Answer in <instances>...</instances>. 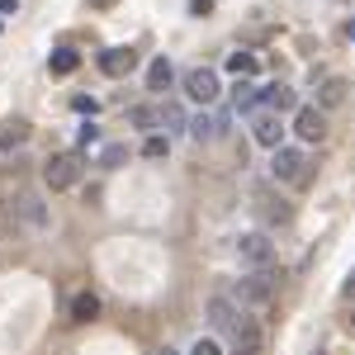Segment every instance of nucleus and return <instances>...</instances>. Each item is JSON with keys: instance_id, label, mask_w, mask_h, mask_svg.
I'll return each instance as SVG.
<instances>
[{"instance_id": "5701e85b", "label": "nucleus", "mask_w": 355, "mask_h": 355, "mask_svg": "<svg viewBox=\"0 0 355 355\" xmlns=\"http://www.w3.org/2000/svg\"><path fill=\"white\" fill-rule=\"evenodd\" d=\"M214 133H218V123H214V119H204V114L190 123V137H194V142H209Z\"/></svg>"}, {"instance_id": "39448f33", "label": "nucleus", "mask_w": 355, "mask_h": 355, "mask_svg": "<svg viewBox=\"0 0 355 355\" xmlns=\"http://www.w3.org/2000/svg\"><path fill=\"white\" fill-rule=\"evenodd\" d=\"M237 256H242V266H251V270H270L275 242L266 232H242V237H237Z\"/></svg>"}, {"instance_id": "cd10ccee", "label": "nucleus", "mask_w": 355, "mask_h": 355, "mask_svg": "<svg viewBox=\"0 0 355 355\" xmlns=\"http://www.w3.org/2000/svg\"><path fill=\"white\" fill-rule=\"evenodd\" d=\"M190 355H223V351H218V341H209V336H199V341L190 346Z\"/></svg>"}, {"instance_id": "a211bd4d", "label": "nucleus", "mask_w": 355, "mask_h": 355, "mask_svg": "<svg viewBox=\"0 0 355 355\" xmlns=\"http://www.w3.org/2000/svg\"><path fill=\"white\" fill-rule=\"evenodd\" d=\"M28 142V123L24 119H10L5 128H0V152H10V147H24Z\"/></svg>"}, {"instance_id": "f257e3e1", "label": "nucleus", "mask_w": 355, "mask_h": 355, "mask_svg": "<svg viewBox=\"0 0 355 355\" xmlns=\"http://www.w3.org/2000/svg\"><path fill=\"white\" fill-rule=\"evenodd\" d=\"M270 175L279 180V185H294V190H303V185L313 180V162H308V152H299V147H275Z\"/></svg>"}, {"instance_id": "393cba45", "label": "nucleus", "mask_w": 355, "mask_h": 355, "mask_svg": "<svg viewBox=\"0 0 355 355\" xmlns=\"http://www.w3.org/2000/svg\"><path fill=\"white\" fill-rule=\"evenodd\" d=\"M166 123H171V133H180V128H185V114L175 110V105H166V110H162V128H166Z\"/></svg>"}, {"instance_id": "4be33fe9", "label": "nucleus", "mask_w": 355, "mask_h": 355, "mask_svg": "<svg viewBox=\"0 0 355 355\" xmlns=\"http://www.w3.org/2000/svg\"><path fill=\"white\" fill-rule=\"evenodd\" d=\"M166 152H171V137H162V133H152L147 142H142V157H152V162L166 157Z\"/></svg>"}, {"instance_id": "4468645a", "label": "nucleus", "mask_w": 355, "mask_h": 355, "mask_svg": "<svg viewBox=\"0 0 355 355\" xmlns=\"http://www.w3.org/2000/svg\"><path fill=\"white\" fill-rule=\"evenodd\" d=\"M266 110H275V114H289V110H299V95L289 90V85H266Z\"/></svg>"}, {"instance_id": "dca6fc26", "label": "nucleus", "mask_w": 355, "mask_h": 355, "mask_svg": "<svg viewBox=\"0 0 355 355\" xmlns=\"http://www.w3.org/2000/svg\"><path fill=\"white\" fill-rule=\"evenodd\" d=\"M90 318H100V299L81 289V294H71V322H90Z\"/></svg>"}, {"instance_id": "f3484780", "label": "nucleus", "mask_w": 355, "mask_h": 355, "mask_svg": "<svg viewBox=\"0 0 355 355\" xmlns=\"http://www.w3.org/2000/svg\"><path fill=\"white\" fill-rule=\"evenodd\" d=\"M76 67H81V53H76V48H57V53L48 57V71H53V76H71Z\"/></svg>"}, {"instance_id": "1a4fd4ad", "label": "nucleus", "mask_w": 355, "mask_h": 355, "mask_svg": "<svg viewBox=\"0 0 355 355\" xmlns=\"http://www.w3.org/2000/svg\"><path fill=\"white\" fill-rule=\"evenodd\" d=\"M294 133H299L303 142H322V137H327L322 110H318V105H299V110H294Z\"/></svg>"}, {"instance_id": "7ed1b4c3", "label": "nucleus", "mask_w": 355, "mask_h": 355, "mask_svg": "<svg viewBox=\"0 0 355 355\" xmlns=\"http://www.w3.org/2000/svg\"><path fill=\"white\" fill-rule=\"evenodd\" d=\"M204 313H209V327L223 331L227 341H232V336H237V331L251 322V318H246V308H237V303L227 299V294H214V299L204 303Z\"/></svg>"}, {"instance_id": "0eeeda50", "label": "nucleus", "mask_w": 355, "mask_h": 355, "mask_svg": "<svg viewBox=\"0 0 355 355\" xmlns=\"http://www.w3.org/2000/svg\"><path fill=\"white\" fill-rule=\"evenodd\" d=\"M256 218L266 223V227H284V223L294 218V209H289L270 185H256Z\"/></svg>"}, {"instance_id": "aec40b11", "label": "nucleus", "mask_w": 355, "mask_h": 355, "mask_svg": "<svg viewBox=\"0 0 355 355\" xmlns=\"http://www.w3.org/2000/svg\"><path fill=\"white\" fill-rule=\"evenodd\" d=\"M171 76H175V71H171V62H166V57H157V62L147 67V90H166V85H171Z\"/></svg>"}, {"instance_id": "2f4dec72", "label": "nucleus", "mask_w": 355, "mask_h": 355, "mask_svg": "<svg viewBox=\"0 0 355 355\" xmlns=\"http://www.w3.org/2000/svg\"><path fill=\"white\" fill-rule=\"evenodd\" d=\"M114 0H90V10H110Z\"/></svg>"}, {"instance_id": "2eb2a0df", "label": "nucleus", "mask_w": 355, "mask_h": 355, "mask_svg": "<svg viewBox=\"0 0 355 355\" xmlns=\"http://www.w3.org/2000/svg\"><path fill=\"white\" fill-rule=\"evenodd\" d=\"M232 90H237L232 100H237V110H242V114H256V110H261V105H266V90H256V85H251V81H237V85H232Z\"/></svg>"}, {"instance_id": "f8f14e48", "label": "nucleus", "mask_w": 355, "mask_h": 355, "mask_svg": "<svg viewBox=\"0 0 355 355\" xmlns=\"http://www.w3.org/2000/svg\"><path fill=\"white\" fill-rule=\"evenodd\" d=\"M346 90H351V85L341 81V76H327V81L318 85V110H336V105H346Z\"/></svg>"}, {"instance_id": "423d86ee", "label": "nucleus", "mask_w": 355, "mask_h": 355, "mask_svg": "<svg viewBox=\"0 0 355 355\" xmlns=\"http://www.w3.org/2000/svg\"><path fill=\"white\" fill-rule=\"evenodd\" d=\"M185 95H190L194 105H214L223 95V85H218V71H209V67H194V71H185Z\"/></svg>"}, {"instance_id": "a878e982", "label": "nucleus", "mask_w": 355, "mask_h": 355, "mask_svg": "<svg viewBox=\"0 0 355 355\" xmlns=\"http://www.w3.org/2000/svg\"><path fill=\"white\" fill-rule=\"evenodd\" d=\"M123 157H128V147H123V142H114V147H105V152H100V166H119Z\"/></svg>"}, {"instance_id": "b1692460", "label": "nucleus", "mask_w": 355, "mask_h": 355, "mask_svg": "<svg viewBox=\"0 0 355 355\" xmlns=\"http://www.w3.org/2000/svg\"><path fill=\"white\" fill-rule=\"evenodd\" d=\"M95 142H100V128H95V123L85 119V123H81V133H76V152H81V147H95Z\"/></svg>"}, {"instance_id": "9b49d317", "label": "nucleus", "mask_w": 355, "mask_h": 355, "mask_svg": "<svg viewBox=\"0 0 355 355\" xmlns=\"http://www.w3.org/2000/svg\"><path fill=\"white\" fill-rule=\"evenodd\" d=\"M261 351H266V336H261L256 322H246V327L232 336V351H227V355H261Z\"/></svg>"}, {"instance_id": "412c9836", "label": "nucleus", "mask_w": 355, "mask_h": 355, "mask_svg": "<svg viewBox=\"0 0 355 355\" xmlns=\"http://www.w3.org/2000/svg\"><path fill=\"white\" fill-rule=\"evenodd\" d=\"M128 123H133V128H162V110L137 105V110H128Z\"/></svg>"}, {"instance_id": "bb28decb", "label": "nucleus", "mask_w": 355, "mask_h": 355, "mask_svg": "<svg viewBox=\"0 0 355 355\" xmlns=\"http://www.w3.org/2000/svg\"><path fill=\"white\" fill-rule=\"evenodd\" d=\"M71 110H76V114H90V119H95V114H100V105H95L90 95H76V100H71Z\"/></svg>"}, {"instance_id": "c85d7f7f", "label": "nucleus", "mask_w": 355, "mask_h": 355, "mask_svg": "<svg viewBox=\"0 0 355 355\" xmlns=\"http://www.w3.org/2000/svg\"><path fill=\"white\" fill-rule=\"evenodd\" d=\"M209 10H214V0H190V15H199V19H204Z\"/></svg>"}, {"instance_id": "473e14b6", "label": "nucleus", "mask_w": 355, "mask_h": 355, "mask_svg": "<svg viewBox=\"0 0 355 355\" xmlns=\"http://www.w3.org/2000/svg\"><path fill=\"white\" fill-rule=\"evenodd\" d=\"M346 33H351V38H355V19H351V28H346Z\"/></svg>"}, {"instance_id": "ddd939ff", "label": "nucleus", "mask_w": 355, "mask_h": 355, "mask_svg": "<svg viewBox=\"0 0 355 355\" xmlns=\"http://www.w3.org/2000/svg\"><path fill=\"white\" fill-rule=\"evenodd\" d=\"M15 209H19V218L28 223V227H48V209H43V199H38V194H19V204H15Z\"/></svg>"}, {"instance_id": "9d476101", "label": "nucleus", "mask_w": 355, "mask_h": 355, "mask_svg": "<svg viewBox=\"0 0 355 355\" xmlns=\"http://www.w3.org/2000/svg\"><path fill=\"white\" fill-rule=\"evenodd\" d=\"M133 67H137L133 48H105V53H100V71H105V76H128Z\"/></svg>"}, {"instance_id": "20e7f679", "label": "nucleus", "mask_w": 355, "mask_h": 355, "mask_svg": "<svg viewBox=\"0 0 355 355\" xmlns=\"http://www.w3.org/2000/svg\"><path fill=\"white\" fill-rule=\"evenodd\" d=\"M275 299V275L270 270H256V275H242L232 284V303L237 308H266Z\"/></svg>"}, {"instance_id": "72a5a7b5", "label": "nucleus", "mask_w": 355, "mask_h": 355, "mask_svg": "<svg viewBox=\"0 0 355 355\" xmlns=\"http://www.w3.org/2000/svg\"><path fill=\"white\" fill-rule=\"evenodd\" d=\"M351 331H355V313H351Z\"/></svg>"}, {"instance_id": "6e6552de", "label": "nucleus", "mask_w": 355, "mask_h": 355, "mask_svg": "<svg viewBox=\"0 0 355 355\" xmlns=\"http://www.w3.org/2000/svg\"><path fill=\"white\" fill-rule=\"evenodd\" d=\"M251 137H256V142H261V147H284V142H279V137H284V123H279V114L275 110H256L251 114Z\"/></svg>"}, {"instance_id": "f03ea898", "label": "nucleus", "mask_w": 355, "mask_h": 355, "mask_svg": "<svg viewBox=\"0 0 355 355\" xmlns=\"http://www.w3.org/2000/svg\"><path fill=\"white\" fill-rule=\"evenodd\" d=\"M81 171H85L81 152H53V157L43 162V185H48V190H71V185L81 180Z\"/></svg>"}, {"instance_id": "7c9ffc66", "label": "nucleus", "mask_w": 355, "mask_h": 355, "mask_svg": "<svg viewBox=\"0 0 355 355\" xmlns=\"http://www.w3.org/2000/svg\"><path fill=\"white\" fill-rule=\"evenodd\" d=\"M19 10V0H0V15H15Z\"/></svg>"}, {"instance_id": "c756f323", "label": "nucleus", "mask_w": 355, "mask_h": 355, "mask_svg": "<svg viewBox=\"0 0 355 355\" xmlns=\"http://www.w3.org/2000/svg\"><path fill=\"white\" fill-rule=\"evenodd\" d=\"M341 294H346V299H355V270L346 275V284H341Z\"/></svg>"}, {"instance_id": "6ab92c4d", "label": "nucleus", "mask_w": 355, "mask_h": 355, "mask_svg": "<svg viewBox=\"0 0 355 355\" xmlns=\"http://www.w3.org/2000/svg\"><path fill=\"white\" fill-rule=\"evenodd\" d=\"M227 71H232L237 81H251V76L261 71V62H256L251 53H232V57H227Z\"/></svg>"}]
</instances>
